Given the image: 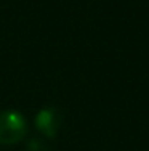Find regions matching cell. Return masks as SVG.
Returning a JSON list of instances; mask_svg holds the SVG:
<instances>
[{"mask_svg":"<svg viewBox=\"0 0 149 151\" xmlns=\"http://www.w3.org/2000/svg\"><path fill=\"white\" fill-rule=\"evenodd\" d=\"M29 151H48V148H47V145H45L42 140L34 138L32 142L29 143Z\"/></svg>","mask_w":149,"mask_h":151,"instance_id":"3","label":"cell"},{"mask_svg":"<svg viewBox=\"0 0 149 151\" xmlns=\"http://www.w3.org/2000/svg\"><path fill=\"white\" fill-rule=\"evenodd\" d=\"M27 124L23 114L8 109L0 113V145H13L24 138Z\"/></svg>","mask_w":149,"mask_h":151,"instance_id":"1","label":"cell"},{"mask_svg":"<svg viewBox=\"0 0 149 151\" xmlns=\"http://www.w3.org/2000/svg\"><path fill=\"white\" fill-rule=\"evenodd\" d=\"M61 121H63L61 113H59L56 108H45V109H42L40 113L37 114V117H35V125H37V129L45 137L53 138V137L56 135V132H58L59 125H61Z\"/></svg>","mask_w":149,"mask_h":151,"instance_id":"2","label":"cell"}]
</instances>
